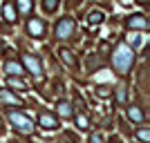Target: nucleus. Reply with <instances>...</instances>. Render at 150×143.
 I'll return each instance as SVG.
<instances>
[{"label": "nucleus", "instance_id": "f257e3e1", "mask_svg": "<svg viewBox=\"0 0 150 143\" xmlns=\"http://www.w3.org/2000/svg\"><path fill=\"white\" fill-rule=\"evenodd\" d=\"M132 61H134V49H132L130 45L121 43L119 47H117V51L112 54V65L117 72H121V74H125L128 69H130Z\"/></svg>", "mask_w": 150, "mask_h": 143}, {"label": "nucleus", "instance_id": "f03ea898", "mask_svg": "<svg viewBox=\"0 0 150 143\" xmlns=\"http://www.w3.org/2000/svg\"><path fill=\"white\" fill-rule=\"evenodd\" d=\"M9 121L16 125V130L25 132V134H31V132H34V125H31V121L25 116V114H20V112H9Z\"/></svg>", "mask_w": 150, "mask_h": 143}, {"label": "nucleus", "instance_id": "7ed1b4c3", "mask_svg": "<svg viewBox=\"0 0 150 143\" xmlns=\"http://www.w3.org/2000/svg\"><path fill=\"white\" fill-rule=\"evenodd\" d=\"M56 36L58 38H63V40H65V38H69L72 36V31H74V20L72 18H61V23H56Z\"/></svg>", "mask_w": 150, "mask_h": 143}, {"label": "nucleus", "instance_id": "20e7f679", "mask_svg": "<svg viewBox=\"0 0 150 143\" xmlns=\"http://www.w3.org/2000/svg\"><path fill=\"white\" fill-rule=\"evenodd\" d=\"M27 31H29L34 38H43V34H45L43 20H40V18H29V20H27Z\"/></svg>", "mask_w": 150, "mask_h": 143}, {"label": "nucleus", "instance_id": "39448f33", "mask_svg": "<svg viewBox=\"0 0 150 143\" xmlns=\"http://www.w3.org/2000/svg\"><path fill=\"white\" fill-rule=\"evenodd\" d=\"M128 27L130 29H148V20H146L144 13H134L128 18Z\"/></svg>", "mask_w": 150, "mask_h": 143}, {"label": "nucleus", "instance_id": "423d86ee", "mask_svg": "<svg viewBox=\"0 0 150 143\" xmlns=\"http://www.w3.org/2000/svg\"><path fill=\"white\" fill-rule=\"evenodd\" d=\"M23 63L29 67V72L34 76H40V63H38L36 56H31V54H23Z\"/></svg>", "mask_w": 150, "mask_h": 143}, {"label": "nucleus", "instance_id": "0eeeda50", "mask_svg": "<svg viewBox=\"0 0 150 143\" xmlns=\"http://www.w3.org/2000/svg\"><path fill=\"white\" fill-rule=\"evenodd\" d=\"M38 121H40V125H43L45 130H54L58 125V121H56V116L54 114H50V112H40V116H38Z\"/></svg>", "mask_w": 150, "mask_h": 143}, {"label": "nucleus", "instance_id": "6e6552de", "mask_svg": "<svg viewBox=\"0 0 150 143\" xmlns=\"http://www.w3.org/2000/svg\"><path fill=\"white\" fill-rule=\"evenodd\" d=\"M0 101H2V103H9V105H13V107L23 105V101H20L18 96H13L11 92H7V89H0Z\"/></svg>", "mask_w": 150, "mask_h": 143}, {"label": "nucleus", "instance_id": "1a4fd4ad", "mask_svg": "<svg viewBox=\"0 0 150 143\" xmlns=\"http://www.w3.org/2000/svg\"><path fill=\"white\" fill-rule=\"evenodd\" d=\"M5 72L9 76H20L23 74V67H20V63H16V61H7L5 63Z\"/></svg>", "mask_w": 150, "mask_h": 143}, {"label": "nucleus", "instance_id": "9d476101", "mask_svg": "<svg viewBox=\"0 0 150 143\" xmlns=\"http://www.w3.org/2000/svg\"><path fill=\"white\" fill-rule=\"evenodd\" d=\"M2 16H5L7 23H13V20H16V9H13L11 2H7V5L2 7Z\"/></svg>", "mask_w": 150, "mask_h": 143}, {"label": "nucleus", "instance_id": "9b49d317", "mask_svg": "<svg viewBox=\"0 0 150 143\" xmlns=\"http://www.w3.org/2000/svg\"><path fill=\"white\" fill-rule=\"evenodd\" d=\"M58 56L65 61V65H69V67H76V58L72 56V51H69V49H61V51H58Z\"/></svg>", "mask_w": 150, "mask_h": 143}, {"label": "nucleus", "instance_id": "f8f14e48", "mask_svg": "<svg viewBox=\"0 0 150 143\" xmlns=\"http://www.w3.org/2000/svg\"><path fill=\"white\" fill-rule=\"evenodd\" d=\"M103 18H105V16H103V11H96V9H94V11H90L88 23H90V25H101V23H103Z\"/></svg>", "mask_w": 150, "mask_h": 143}, {"label": "nucleus", "instance_id": "ddd939ff", "mask_svg": "<svg viewBox=\"0 0 150 143\" xmlns=\"http://www.w3.org/2000/svg\"><path fill=\"white\" fill-rule=\"evenodd\" d=\"M128 116H130L132 121H137V123H141V121H144V112H141L139 107H130V110H128Z\"/></svg>", "mask_w": 150, "mask_h": 143}, {"label": "nucleus", "instance_id": "4468645a", "mask_svg": "<svg viewBox=\"0 0 150 143\" xmlns=\"http://www.w3.org/2000/svg\"><path fill=\"white\" fill-rule=\"evenodd\" d=\"M7 85H9V87H16V89H27V83L18 81L16 76H9V78H7Z\"/></svg>", "mask_w": 150, "mask_h": 143}, {"label": "nucleus", "instance_id": "2eb2a0df", "mask_svg": "<svg viewBox=\"0 0 150 143\" xmlns=\"http://www.w3.org/2000/svg\"><path fill=\"white\" fill-rule=\"evenodd\" d=\"M31 7H34V2H31V0H18V11H20V13H29Z\"/></svg>", "mask_w": 150, "mask_h": 143}, {"label": "nucleus", "instance_id": "dca6fc26", "mask_svg": "<svg viewBox=\"0 0 150 143\" xmlns=\"http://www.w3.org/2000/svg\"><path fill=\"white\" fill-rule=\"evenodd\" d=\"M43 7H45V11H56V7H58V0H43Z\"/></svg>", "mask_w": 150, "mask_h": 143}, {"label": "nucleus", "instance_id": "f3484780", "mask_svg": "<svg viewBox=\"0 0 150 143\" xmlns=\"http://www.w3.org/2000/svg\"><path fill=\"white\" fill-rule=\"evenodd\" d=\"M137 137L141 139L144 143H148L150 141V130H146V128H141V130H137Z\"/></svg>", "mask_w": 150, "mask_h": 143}, {"label": "nucleus", "instance_id": "a211bd4d", "mask_svg": "<svg viewBox=\"0 0 150 143\" xmlns=\"http://www.w3.org/2000/svg\"><path fill=\"white\" fill-rule=\"evenodd\" d=\"M58 112H61V116H72V110H69V103H61V105H58Z\"/></svg>", "mask_w": 150, "mask_h": 143}, {"label": "nucleus", "instance_id": "6ab92c4d", "mask_svg": "<svg viewBox=\"0 0 150 143\" xmlns=\"http://www.w3.org/2000/svg\"><path fill=\"white\" fill-rule=\"evenodd\" d=\"M76 125H79V128H81V130H88V128H90V123H88V118L83 116V114H81V116H76Z\"/></svg>", "mask_w": 150, "mask_h": 143}, {"label": "nucleus", "instance_id": "aec40b11", "mask_svg": "<svg viewBox=\"0 0 150 143\" xmlns=\"http://www.w3.org/2000/svg\"><path fill=\"white\" fill-rule=\"evenodd\" d=\"M125 96H128V94H125V87L123 85L117 87V101H119V103H125Z\"/></svg>", "mask_w": 150, "mask_h": 143}, {"label": "nucleus", "instance_id": "412c9836", "mask_svg": "<svg viewBox=\"0 0 150 143\" xmlns=\"http://www.w3.org/2000/svg\"><path fill=\"white\" fill-rule=\"evenodd\" d=\"M88 63H90V67H94V65L99 67V65H101V58H94V56H90V58H88Z\"/></svg>", "mask_w": 150, "mask_h": 143}, {"label": "nucleus", "instance_id": "4be33fe9", "mask_svg": "<svg viewBox=\"0 0 150 143\" xmlns=\"http://www.w3.org/2000/svg\"><path fill=\"white\" fill-rule=\"evenodd\" d=\"M128 40H130V45H139V43H141V38H139V36H130Z\"/></svg>", "mask_w": 150, "mask_h": 143}, {"label": "nucleus", "instance_id": "5701e85b", "mask_svg": "<svg viewBox=\"0 0 150 143\" xmlns=\"http://www.w3.org/2000/svg\"><path fill=\"white\" fill-rule=\"evenodd\" d=\"M99 94L101 96H108V94H110V87H99Z\"/></svg>", "mask_w": 150, "mask_h": 143}, {"label": "nucleus", "instance_id": "b1692460", "mask_svg": "<svg viewBox=\"0 0 150 143\" xmlns=\"http://www.w3.org/2000/svg\"><path fill=\"white\" fill-rule=\"evenodd\" d=\"M90 143H101V137L99 134H92V137H90Z\"/></svg>", "mask_w": 150, "mask_h": 143}, {"label": "nucleus", "instance_id": "393cba45", "mask_svg": "<svg viewBox=\"0 0 150 143\" xmlns=\"http://www.w3.org/2000/svg\"><path fill=\"white\" fill-rule=\"evenodd\" d=\"M112 143H119V141H112Z\"/></svg>", "mask_w": 150, "mask_h": 143}]
</instances>
